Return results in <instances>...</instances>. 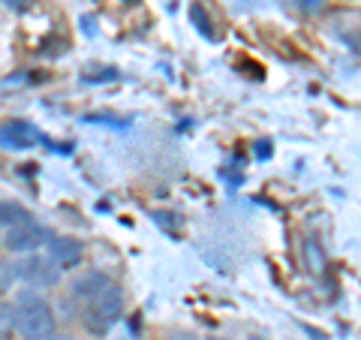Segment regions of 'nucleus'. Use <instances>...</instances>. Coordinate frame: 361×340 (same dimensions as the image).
I'll list each match as a JSON object with an SVG mask.
<instances>
[{"label": "nucleus", "instance_id": "7", "mask_svg": "<svg viewBox=\"0 0 361 340\" xmlns=\"http://www.w3.org/2000/svg\"><path fill=\"white\" fill-rule=\"evenodd\" d=\"M21 283L18 277V259H0V298L16 292V286Z\"/></svg>", "mask_w": 361, "mask_h": 340}, {"label": "nucleus", "instance_id": "5", "mask_svg": "<svg viewBox=\"0 0 361 340\" xmlns=\"http://www.w3.org/2000/svg\"><path fill=\"white\" fill-rule=\"evenodd\" d=\"M49 256H51V262L58 265L61 271H73L82 265V259H85V247L78 238H70V235H51L49 238Z\"/></svg>", "mask_w": 361, "mask_h": 340}, {"label": "nucleus", "instance_id": "3", "mask_svg": "<svg viewBox=\"0 0 361 340\" xmlns=\"http://www.w3.org/2000/svg\"><path fill=\"white\" fill-rule=\"evenodd\" d=\"M18 277L25 286L30 289H54V286H61V277H63V271L51 262V256L49 253H25L18 259Z\"/></svg>", "mask_w": 361, "mask_h": 340}, {"label": "nucleus", "instance_id": "6", "mask_svg": "<svg viewBox=\"0 0 361 340\" xmlns=\"http://www.w3.org/2000/svg\"><path fill=\"white\" fill-rule=\"evenodd\" d=\"M37 139H39V133L25 121H13L0 130V142H4L6 148H30Z\"/></svg>", "mask_w": 361, "mask_h": 340}, {"label": "nucleus", "instance_id": "11", "mask_svg": "<svg viewBox=\"0 0 361 340\" xmlns=\"http://www.w3.org/2000/svg\"><path fill=\"white\" fill-rule=\"evenodd\" d=\"M45 340H75L73 334H63V332H54V334H49Z\"/></svg>", "mask_w": 361, "mask_h": 340}, {"label": "nucleus", "instance_id": "8", "mask_svg": "<svg viewBox=\"0 0 361 340\" xmlns=\"http://www.w3.org/2000/svg\"><path fill=\"white\" fill-rule=\"evenodd\" d=\"M21 220H30V211L25 205H18V202H4L0 199V226L9 229V226H16Z\"/></svg>", "mask_w": 361, "mask_h": 340}, {"label": "nucleus", "instance_id": "4", "mask_svg": "<svg viewBox=\"0 0 361 340\" xmlns=\"http://www.w3.org/2000/svg\"><path fill=\"white\" fill-rule=\"evenodd\" d=\"M49 238H51V232L30 217V220H21L16 226H9V229L4 232V238H0V247L9 250V253L25 256V253H37L39 247H45Z\"/></svg>", "mask_w": 361, "mask_h": 340}, {"label": "nucleus", "instance_id": "13", "mask_svg": "<svg viewBox=\"0 0 361 340\" xmlns=\"http://www.w3.org/2000/svg\"><path fill=\"white\" fill-rule=\"evenodd\" d=\"M184 340H196V337H184Z\"/></svg>", "mask_w": 361, "mask_h": 340}, {"label": "nucleus", "instance_id": "1", "mask_svg": "<svg viewBox=\"0 0 361 340\" xmlns=\"http://www.w3.org/2000/svg\"><path fill=\"white\" fill-rule=\"evenodd\" d=\"M13 313H16V334L21 340H45L49 334L58 332L54 308L39 289H16Z\"/></svg>", "mask_w": 361, "mask_h": 340}, {"label": "nucleus", "instance_id": "14", "mask_svg": "<svg viewBox=\"0 0 361 340\" xmlns=\"http://www.w3.org/2000/svg\"><path fill=\"white\" fill-rule=\"evenodd\" d=\"M123 4H133V0H123Z\"/></svg>", "mask_w": 361, "mask_h": 340}, {"label": "nucleus", "instance_id": "12", "mask_svg": "<svg viewBox=\"0 0 361 340\" xmlns=\"http://www.w3.org/2000/svg\"><path fill=\"white\" fill-rule=\"evenodd\" d=\"M6 6H13L16 13H21V9H25L27 4H25V0H6Z\"/></svg>", "mask_w": 361, "mask_h": 340}, {"label": "nucleus", "instance_id": "2", "mask_svg": "<svg viewBox=\"0 0 361 340\" xmlns=\"http://www.w3.org/2000/svg\"><path fill=\"white\" fill-rule=\"evenodd\" d=\"M82 304V325L90 334H109L115 322L123 313V292L118 289V283L106 280L99 289H94L87 298L78 301Z\"/></svg>", "mask_w": 361, "mask_h": 340}, {"label": "nucleus", "instance_id": "9", "mask_svg": "<svg viewBox=\"0 0 361 340\" xmlns=\"http://www.w3.org/2000/svg\"><path fill=\"white\" fill-rule=\"evenodd\" d=\"M16 334V313H13V301L0 298V340H9Z\"/></svg>", "mask_w": 361, "mask_h": 340}, {"label": "nucleus", "instance_id": "10", "mask_svg": "<svg viewBox=\"0 0 361 340\" xmlns=\"http://www.w3.org/2000/svg\"><path fill=\"white\" fill-rule=\"evenodd\" d=\"M298 6L304 9V13H316V9L325 6V0H298Z\"/></svg>", "mask_w": 361, "mask_h": 340}]
</instances>
